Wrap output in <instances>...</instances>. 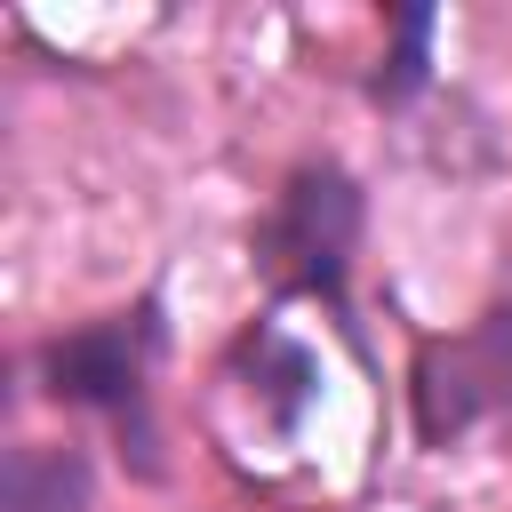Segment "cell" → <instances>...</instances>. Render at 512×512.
<instances>
[{
  "label": "cell",
  "mask_w": 512,
  "mask_h": 512,
  "mask_svg": "<svg viewBox=\"0 0 512 512\" xmlns=\"http://www.w3.org/2000/svg\"><path fill=\"white\" fill-rule=\"evenodd\" d=\"M352 232H360V192L336 168H312V176L288 184V200H280V216L264 232V256L296 288H336L344 256H352Z\"/></svg>",
  "instance_id": "cell-1"
},
{
  "label": "cell",
  "mask_w": 512,
  "mask_h": 512,
  "mask_svg": "<svg viewBox=\"0 0 512 512\" xmlns=\"http://www.w3.org/2000/svg\"><path fill=\"white\" fill-rule=\"evenodd\" d=\"M144 352H152V328L144 320H96V328L48 344V392L128 416L136 392H144Z\"/></svg>",
  "instance_id": "cell-2"
},
{
  "label": "cell",
  "mask_w": 512,
  "mask_h": 512,
  "mask_svg": "<svg viewBox=\"0 0 512 512\" xmlns=\"http://www.w3.org/2000/svg\"><path fill=\"white\" fill-rule=\"evenodd\" d=\"M8 512H88L96 472L80 448H8Z\"/></svg>",
  "instance_id": "cell-3"
},
{
  "label": "cell",
  "mask_w": 512,
  "mask_h": 512,
  "mask_svg": "<svg viewBox=\"0 0 512 512\" xmlns=\"http://www.w3.org/2000/svg\"><path fill=\"white\" fill-rule=\"evenodd\" d=\"M392 24H400V48H392V64L376 72V96H384V104H408V96L424 88V40H432V8H400Z\"/></svg>",
  "instance_id": "cell-4"
}]
</instances>
